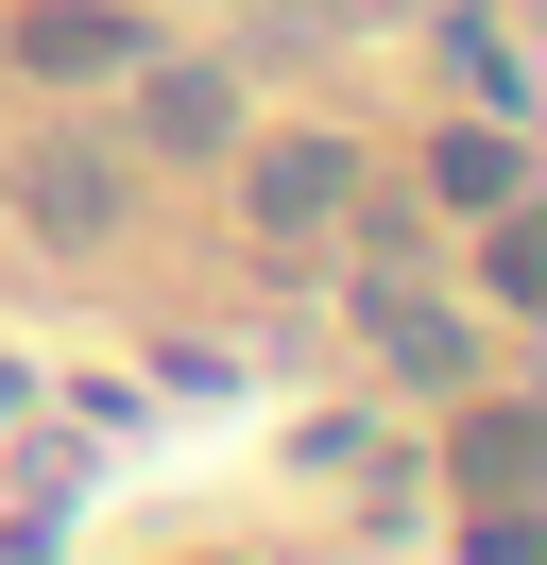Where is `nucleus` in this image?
<instances>
[{
  "mask_svg": "<svg viewBox=\"0 0 547 565\" xmlns=\"http://www.w3.org/2000/svg\"><path fill=\"white\" fill-rule=\"evenodd\" d=\"M137 138H154V154H223V138H239V86H223V70H154V52H137Z\"/></svg>",
  "mask_w": 547,
  "mask_h": 565,
  "instance_id": "6",
  "label": "nucleus"
},
{
  "mask_svg": "<svg viewBox=\"0 0 547 565\" xmlns=\"http://www.w3.org/2000/svg\"><path fill=\"white\" fill-rule=\"evenodd\" d=\"M120 154H103V138H34L18 154V223H34V241H52V257H103V241H120Z\"/></svg>",
  "mask_w": 547,
  "mask_h": 565,
  "instance_id": "3",
  "label": "nucleus"
},
{
  "mask_svg": "<svg viewBox=\"0 0 547 565\" xmlns=\"http://www.w3.org/2000/svg\"><path fill=\"white\" fill-rule=\"evenodd\" d=\"M137 0H18V18H0V70H34V86H120L137 70Z\"/></svg>",
  "mask_w": 547,
  "mask_h": 565,
  "instance_id": "2",
  "label": "nucleus"
},
{
  "mask_svg": "<svg viewBox=\"0 0 547 565\" xmlns=\"http://www.w3.org/2000/svg\"><path fill=\"white\" fill-rule=\"evenodd\" d=\"M342 206H360V154H342V138H257V154H239V223H257L274 257L342 241Z\"/></svg>",
  "mask_w": 547,
  "mask_h": 565,
  "instance_id": "1",
  "label": "nucleus"
},
{
  "mask_svg": "<svg viewBox=\"0 0 547 565\" xmlns=\"http://www.w3.org/2000/svg\"><path fill=\"white\" fill-rule=\"evenodd\" d=\"M428 189H444V206H462V223H496L513 189H530V154H513L496 120H479V138H444V154H428Z\"/></svg>",
  "mask_w": 547,
  "mask_h": 565,
  "instance_id": "7",
  "label": "nucleus"
},
{
  "mask_svg": "<svg viewBox=\"0 0 547 565\" xmlns=\"http://www.w3.org/2000/svg\"><path fill=\"white\" fill-rule=\"evenodd\" d=\"M360 343L394 360L410 394H479V326L444 309V291H410V275H360Z\"/></svg>",
  "mask_w": 547,
  "mask_h": 565,
  "instance_id": "4",
  "label": "nucleus"
},
{
  "mask_svg": "<svg viewBox=\"0 0 547 565\" xmlns=\"http://www.w3.org/2000/svg\"><path fill=\"white\" fill-rule=\"evenodd\" d=\"M530 462H547V412H530V394H479L462 446H444V480H462L479 514H513V497H530Z\"/></svg>",
  "mask_w": 547,
  "mask_h": 565,
  "instance_id": "5",
  "label": "nucleus"
},
{
  "mask_svg": "<svg viewBox=\"0 0 547 565\" xmlns=\"http://www.w3.org/2000/svg\"><path fill=\"white\" fill-rule=\"evenodd\" d=\"M496 309H547V241H530L513 206H496Z\"/></svg>",
  "mask_w": 547,
  "mask_h": 565,
  "instance_id": "8",
  "label": "nucleus"
}]
</instances>
